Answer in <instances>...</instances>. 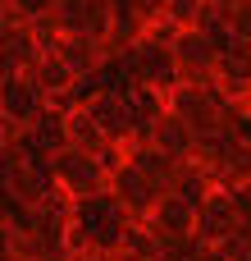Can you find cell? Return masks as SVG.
<instances>
[{
  "label": "cell",
  "mask_w": 251,
  "mask_h": 261,
  "mask_svg": "<svg viewBox=\"0 0 251 261\" xmlns=\"http://www.w3.org/2000/svg\"><path fill=\"white\" fill-rule=\"evenodd\" d=\"M50 179H55V188H59L69 202H91V197H105V193H110V174H105L101 161H96L91 151H82V147L55 151Z\"/></svg>",
  "instance_id": "1"
},
{
  "label": "cell",
  "mask_w": 251,
  "mask_h": 261,
  "mask_svg": "<svg viewBox=\"0 0 251 261\" xmlns=\"http://www.w3.org/2000/svg\"><path fill=\"white\" fill-rule=\"evenodd\" d=\"M142 229L160 243V248H183V243H197V206H187L183 197H160V206L142 220Z\"/></svg>",
  "instance_id": "2"
},
{
  "label": "cell",
  "mask_w": 251,
  "mask_h": 261,
  "mask_svg": "<svg viewBox=\"0 0 251 261\" xmlns=\"http://www.w3.org/2000/svg\"><path fill=\"white\" fill-rule=\"evenodd\" d=\"M137 142H151L155 151H165L169 161H178V165H187V161H197V147H201V138L192 133V124L178 115V110H160V119L146 128V138H137Z\"/></svg>",
  "instance_id": "3"
},
{
  "label": "cell",
  "mask_w": 251,
  "mask_h": 261,
  "mask_svg": "<svg viewBox=\"0 0 251 261\" xmlns=\"http://www.w3.org/2000/svg\"><path fill=\"white\" fill-rule=\"evenodd\" d=\"M238 225H242V211H238L233 193H224V188H215V193H210V202L197 211V239H201V243H210V248H219V243L238 239Z\"/></svg>",
  "instance_id": "4"
},
{
  "label": "cell",
  "mask_w": 251,
  "mask_h": 261,
  "mask_svg": "<svg viewBox=\"0 0 251 261\" xmlns=\"http://www.w3.org/2000/svg\"><path fill=\"white\" fill-rule=\"evenodd\" d=\"M110 197H114V202H119V206H123V211H128V216L142 225V220H146V216L160 206V197H165V193H160V188H155V184H151L142 170L123 165V170L110 179Z\"/></svg>",
  "instance_id": "5"
},
{
  "label": "cell",
  "mask_w": 251,
  "mask_h": 261,
  "mask_svg": "<svg viewBox=\"0 0 251 261\" xmlns=\"http://www.w3.org/2000/svg\"><path fill=\"white\" fill-rule=\"evenodd\" d=\"M37 60H41V41H37V32H32L27 23L5 18V23H0V78H9V73H27Z\"/></svg>",
  "instance_id": "6"
},
{
  "label": "cell",
  "mask_w": 251,
  "mask_h": 261,
  "mask_svg": "<svg viewBox=\"0 0 251 261\" xmlns=\"http://www.w3.org/2000/svg\"><path fill=\"white\" fill-rule=\"evenodd\" d=\"M46 106H50V101L37 92V83H32L27 73H9V78H0V115H5V119L32 128V119H37Z\"/></svg>",
  "instance_id": "7"
},
{
  "label": "cell",
  "mask_w": 251,
  "mask_h": 261,
  "mask_svg": "<svg viewBox=\"0 0 251 261\" xmlns=\"http://www.w3.org/2000/svg\"><path fill=\"white\" fill-rule=\"evenodd\" d=\"M215 83L229 101L251 106V41H233L224 55H219V69H215Z\"/></svg>",
  "instance_id": "8"
},
{
  "label": "cell",
  "mask_w": 251,
  "mask_h": 261,
  "mask_svg": "<svg viewBox=\"0 0 251 261\" xmlns=\"http://www.w3.org/2000/svg\"><path fill=\"white\" fill-rule=\"evenodd\" d=\"M27 78L37 83V92H41V96H46L50 106H55V101H64V96H69V92L78 87V78L69 73V64H64V60H59L55 50H41V60H37V64L27 69Z\"/></svg>",
  "instance_id": "9"
},
{
  "label": "cell",
  "mask_w": 251,
  "mask_h": 261,
  "mask_svg": "<svg viewBox=\"0 0 251 261\" xmlns=\"http://www.w3.org/2000/svg\"><path fill=\"white\" fill-rule=\"evenodd\" d=\"M174 197H183L187 206H206L210 202V193H215V184H210V174L197 165V161H187V165H178V174H174V188H169Z\"/></svg>",
  "instance_id": "10"
},
{
  "label": "cell",
  "mask_w": 251,
  "mask_h": 261,
  "mask_svg": "<svg viewBox=\"0 0 251 261\" xmlns=\"http://www.w3.org/2000/svg\"><path fill=\"white\" fill-rule=\"evenodd\" d=\"M64 128H69V147H82V151H96L105 142V128L96 124V115L87 106H73L64 110Z\"/></svg>",
  "instance_id": "11"
},
{
  "label": "cell",
  "mask_w": 251,
  "mask_h": 261,
  "mask_svg": "<svg viewBox=\"0 0 251 261\" xmlns=\"http://www.w3.org/2000/svg\"><path fill=\"white\" fill-rule=\"evenodd\" d=\"M201 5H206V0H165V18H169V23H178V28L187 32V28L197 23Z\"/></svg>",
  "instance_id": "12"
},
{
  "label": "cell",
  "mask_w": 251,
  "mask_h": 261,
  "mask_svg": "<svg viewBox=\"0 0 251 261\" xmlns=\"http://www.w3.org/2000/svg\"><path fill=\"white\" fill-rule=\"evenodd\" d=\"M229 23H233V37L238 41H251V0H233Z\"/></svg>",
  "instance_id": "13"
},
{
  "label": "cell",
  "mask_w": 251,
  "mask_h": 261,
  "mask_svg": "<svg viewBox=\"0 0 251 261\" xmlns=\"http://www.w3.org/2000/svg\"><path fill=\"white\" fill-rule=\"evenodd\" d=\"M69 261H119V252L114 248H78Z\"/></svg>",
  "instance_id": "14"
},
{
  "label": "cell",
  "mask_w": 251,
  "mask_h": 261,
  "mask_svg": "<svg viewBox=\"0 0 251 261\" xmlns=\"http://www.w3.org/2000/svg\"><path fill=\"white\" fill-rule=\"evenodd\" d=\"M233 202H238V211H242V216H251V184L233 188Z\"/></svg>",
  "instance_id": "15"
},
{
  "label": "cell",
  "mask_w": 251,
  "mask_h": 261,
  "mask_svg": "<svg viewBox=\"0 0 251 261\" xmlns=\"http://www.w3.org/2000/svg\"><path fill=\"white\" fill-rule=\"evenodd\" d=\"M0 225H5V197H0Z\"/></svg>",
  "instance_id": "16"
},
{
  "label": "cell",
  "mask_w": 251,
  "mask_h": 261,
  "mask_svg": "<svg viewBox=\"0 0 251 261\" xmlns=\"http://www.w3.org/2000/svg\"><path fill=\"white\" fill-rule=\"evenodd\" d=\"M0 5H9V0H0Z\"/></svg>",
  "instance_id": "17"
}]
</instances>
